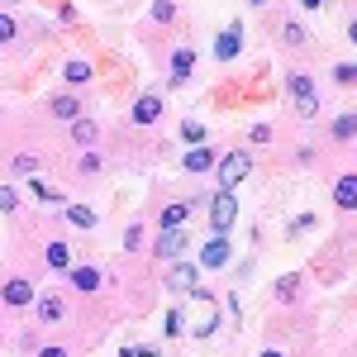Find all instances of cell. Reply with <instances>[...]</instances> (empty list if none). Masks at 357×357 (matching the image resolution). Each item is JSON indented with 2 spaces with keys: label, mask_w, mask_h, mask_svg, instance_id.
I'll return each instance as SVG.
<instances>
[{
  "label": "cell",
  "mask_w": 357,
  "mask_h": 357,
  "mask_svg": "<svg viewBox=\"0 0 357 357\" xmlns=\"http://www.w3.org/2000/svg\"><path fill=\"white\" fill-rule=\"evenodd\" d=\"M215 329H220V301L195 286L191 291V314H186V333H191V338H210Z\"/></svg>",
  "instance_id": "cell-1"
},
{
  "label": "cell",
  "mask_w": 357,
  "mask_h": 357,
  "mask_svg": "<svg viewBox=\"0 0 357 357\" xmlns=\"http://www.w3.org/2000/svg\"><path fill=\"white\" fill-rule=\"evenodd\" d=\"M215 172H220V191H234L248 172H252V158L248 153H224L220 162H215Z\"/></svg>",
  "instance_id": "cell-2"
},
{
  "label": "cell",
  "mask_w": 357,
  "mask_h": 357,
  "mask_svg": "<svg viewBox=\"0 0 357 357\" xmlns=\"http://www.w3.org/2000/svg\"><path fill=\"white\" fill-rule=\"evenodd\" d=\"M234 220H238V200H234V191H220L210 200V229H215V234H229Z\"/></svg>",
  "instance_id": "cell-3"
},
{
  "label": "cell",
  "mask_w": 357,
  "mask_h": 357,
  "mask_svg": "<svg viewBox=\"0 0 357 357\" xmlns=\"http://www.w3.org/2000/svg\"><path fill=\"white\" fill-rule=\"evenodd\" d=\"M291 96H296V110H301L305 119H310V114H319V96H314V82H310V77L296 72V77H291Z\"/></svg>",
  "instance_id": "cell-4"
},
{
  "label": "cell",
  "mask_w": 357,
  "mask_h": 357,
  "mask_svg": "<svg viewBox=\"0 0 357 357\" xmlns=\"http://www.w3.org/2000/svg\"><path fill=\"white\" fill-rule=\"evenodd\" d=\"M229 257H234V248H229L224 234H215L210 243L200 248V267H215V272H220V267H229Z\"/></svg>",
  "instance_id": "cell-5"
},
{
  "label": "cell",
  "mask_w": 357,
  "mask_h": 357,
  "mask_svg": "<svg viewBox=\"0 0 357 357\" xmlns=\"http://www.w3.org/2000/svg\"><path fill=\"white\" fill-rule=\"evenodd\" d=\"M167 286H172L176 296H191L195 286H200V267H191V262H176V267L167 272Z\"/></svg>",
  "instance_id": "cell-6"
},
{
  "label": "cell",
  "mask_w": 357,
  "mask_h": 357,
  "mask_svg": "<svg viewBox=\"0 0 357 357\" xmlns=\"http://www.w3.org/2000/svg\"><path fill=\"white\" fill-rule=\"evenodd\" d=\"M186 243H191V238H186V234H181V229H162V238H158V243H153V252H158V257H162V262H176V257H181V252H186Z\"/></svg>",
  "instance_id": "cell-7"
},
{
  "label": "cell",
  "mask_w": 357,
  "mask_h": 357,
  "mask_svg": "<svg viewBox=\"0 0 357 357\" xmlns=\"http://www.w3.org/2000/svg\"><path fill=\"white\" fill-rule=\"evenodd\" d=\"M238 53H243V33H238V24H234V29H224L220 38H215V57H220V62H234Z\"/></svg>",
  "instance_id": "cell-8"
},
{
  "label": "cell",
  "mask_w": 357,
  "mask_h": 357,
  "mask_svg": "<svg viewBox=\"0 0 357 357\" xmlns=\"http://www.w3.org/2000/svg\"><path fill=\"white\" fill-rule=\"evenodd\" d=\"M67 281H72V286H77V291H82V296H96V291H100V281H105V276L96 272V267H67Z\"/></svg>",
  "instance_id": "cell-9"
},
{
  "label": "cell",
  "mask_w": 357,
  "mask_h": 357,
  "mask_svg": "<svg viewBox=\"0 0 357 357\" xmlns=\"http://www.w3.org/2000/svg\"><path fill=\"white\" fill-rule=\"evenodd\" d=\"M162 119V96H138L134 100V124H158Z\"/></svg>",
  "instance_id": "cell-10"
},
{
  "label": "cell",
  "mask_w": 357,
  "mask_h": 357,
  "mask_svg": "<svg viewBox=\"0 0 357 357\" xmlns=\"http://www.w3.org/2000/svg\"><path fill=\"white\" fill-rule=\"evenodd\" d=\"M0 296H5V305H15V310H20V305H33V281L15 276V281H5V291H0Z\"/></svg>",
  "instance_id": "cell-11"
},
{
  "label": "cell",
  "mask_w": 357,
  "mask_h": 357,
  "mask_svg": "<svg viewBox=\"0 0 357 357\" xmlns=\"http://www.w3.org/2000/svg\"><path fill=\"white\" fill-rule=\"evenodd\" d=\"M191 72H195V53L191 48H176V53H172V86H181Z\"/></svg>",
  "instance_id": "cell-12"
},
{
  "label": "cell",
  "mask_w": 357,
  "mask_h": 357,
  "mask_svg": "<svg viewBox=\"0 0 357 357\" xmlns=\"http://www.w3.org/2000/svg\"><path fill=\"white\" fill-rule=\"evenodd\" d=\"M333 200H338L343 210H357V176H353V172L333 181Z\"/></svg>",
  "instance_id": "cell-13"
},
{
  "label": "cell",
  "mask_w": 357,
  "mask_h": 357,
  "mask_svg": "<svg viewBox=\"0 0 357 357\" xmlns=\"http://www.w3.org/2000/svg\"><path fill=\"white\" fill-rule=\"evenodd\" d=\"M48 110H53L57 119H72V124L82 119V105H77V96H72V91H62V96H53V105H48Z\"/></svg>",
  "instance_id": "cell-14"
},
{
  "label": "cell",
  "mask_w": 357,
  "mask_h": 357,
  "mask_svg": "<svg viewBox=\"0 0 357 357\" xmlns=\"http://www.w3.org/2000/svg\"><path fill=\"white\" fill-rule=\"evenodd\" d=\"M38 324H62V301L57 296H38Z\"/></svg>",
  "instance_id": "cell-15"
},
{
  "label": "cell",
  "mask_w": 357,
  "mask_h": 357,
  "mask_svg": "<svg viewBox=\"0 0 357 357\" xmlns=\"http://www.w3.org/2000/svg\"><path fill=\"white\" fill-rule=\"evenodd\" d=\"M296 296H301V276H296V272H286L281 281H276V301H286V305H291Z\"/></svg>",
  "instance_id": "cell-16"
},
{
  "label": "cell",
  "mask_w": 357,
  "mask_h": 357,
  "mask_svg": "<svg viewBox=\"0 0 357 357\" xmlns=\"http://www.w3.org/2000/svg\"><path fill=\"white\" fill-rule=\"evenodd\" d=\"M186 167H191V172H210V167H215V153L200 143V148H191V153H186Z\"/></svg>",
  "instance_id": "cell-17"
},
{
  "label": "cell",
  "mask_w": 357,
  "mask_h": 357,
  "mask_svg": "<svg viewBox=\"0 0 357 357\" xmlns=\"http://www.w3.org/2000/svg\"><path fill=\"white\" fill-rule=\"evenodd\" d=\"M186 220H191V205H167L162 210V229H181Z\"/></svg>",
  "instance_id": "cell-18"
},
{
  "label": "cell",
  "mask_w": 357,
  "mask_h": 357,
  "mask_svg": "<svg viewBox=\"0 0 357 357\" xmlns=\"http://www.w3.org/2000/svg\"><path fill=\"white\" fill-rule=\"evenodd\" d=\"M48 267L67 272V267H72V248H67V243H48Z\"/></svg>",
  "instance_id": "cell-19"
},
{
  "label": "cell",
  "mask_w": 357,
  "mask_h": 357,
  "mask_svg": "<svg viewBox=\"0 0 357 357\" xmlns=\"http://www.w3.org/2000/svg\"><path fill=\"white\" fill-rule=\"evenodd\" d=\"M333 138H338V143L357 138V114H338V119H333Z\"/></svg>",
  "instance_id": "cell-20"
},
{
  "label": "cell",
  "mask_w": 357,
  "mask_h": 357,
  "mask_svg": "<svg viewBox=\"0 0 357 357\" xmlns=\"http://www.w3.org/2000/svg\"><path fill=\"white\" fill-rule=\"evenodd\" d=\"M205 134H210V129H205V124H195V119H186V124H181V138H186V148H200V143H205Z\"/></svg>",
  "instance_id": "cell-21"
},
{
  "label": "cell",
  "mask_w": 357,
  "mask_h": 357,
  "mask_svg": "<svg viewBox=\"0 0 357 357\" xmlns=\"http://www.w3.org/2000/svg\"><path fill=\"white\" fill-rule=\"evenodd\" d=\"M96 134H100V124H91V119H77L72 124V138L77 143H96Z\"/></svg>",
  "instance_id": "cell-22"
},
{
  "label": "cell",
  "mask_w": 357,
  "mask_h": 357,
  "mask_svg": "<svg viewBox=\"0 0 357 357\" xmlns=\"http://www.w3.org/2000/svg\"><path fill=\"white\" fill-rule=\"evenodd\" d=\"M10 172H20V176H33V172H38V158H33V153H15Z\"/></svg>",
  "instance_id": "cell-23"
},
{
  "label": "cell",
  "mask_w": 357,
  "mask_h": 357,
  "mask_svg": "<svg viewBox=\"0 0 357 357\" xmlns=\"http://www.w3.org/2000/svg\"><path fill=\"white\" fill-rule=\"evenodd\" d=\"M67 224H77V229H96V215L82 210V205H72V210H67Z\"/></svg>",
  "instance_id": "cell-24"
},
{
  "label": "cell",
  "mask_w": 357,
  "mask_h": 357,
  "mask_svg": "<svg viewBox=\"0 0 357 357\" xmlns=\"http://www.w3.org/2000/svg\"><path fill=\"white\" fill-rule=\"evenodd\" d=\"M153 20H158V24H172V20H176V5H172V0H153Z\"/></svg>",
  "instance_id": "cell-25"
},
{
  "label": "cell",
  "mask_w": 357,
  "mask_h": 357,
  "mask_svg": "<svg viewBox=\"0 0 357 357\" xmlns=\"http://www.w3.org/2000/svg\"><path fill=\"white\" fill-rule=\"evenodd\" d=\"M67 82H72V86L91 82V62H82V57H77V62H67Z\"/></svg>",
  "instance_id": "cell-26"
},
{
  "label": "cell",
  "mask_w": 357,
  "mask_h": 357,
  "mask_svg": "<svg viewBox=\"0 0 357 357\" xmlns=\"http://www.w3.org/2000/svg\"><path fill=\"white\" fill-rule=\"evenodd\" d=\"M333 82L338 86H357V67L353 62H338V67H333Z\"/></svg>",
  "instance_id": "cell-27"
},
{
  "label": "cell",
  "mask_w": 357,
  "mask_h": 357,
  "mask_svg": "<svg viewBox=\"0 0 357 357\" xmlns=\"http://www.w3.org/2000/svg\"><path fill=\"white\" fill-rule=\"evenodd\" d=\"M167 333H172V338H176V333H186V314H181V310H172V314H167Z\"/></svg>",
  "instance_id": "cell-28"
},
{
  "label": "cell",
  "mask_w": 357,
  "mask_h": 357,
  "mask_svg": "<svg viewBox=\"0 0 357 357\" xmlns=\"http://www.w3.org/2000/svg\"><path fill=\"white\" fill-rule=\"evenodd\" d=\"M33 195H38V200H62V195H57V186H48V181H38V176H33Z\"/></svg>",
  "instance_id": "cell-29"
},
{
  "label": "cell",
  "mask_w": 357,
  "mask_h": 357,
  "mask_svg": "<svg viewBox=\"0 0 357 357\" xmlns=\"http://www.w3.org/2000/svg\"><path fill=\"white\" fill-rule=\"evenodd\" d=\"M124 248H129V252H138V248H143V229H138V224L124 234Z\"/></svg>",
  "instance_id": "cell-30"
},
{
  "label": "cell",
  "mask_w": 357,
  "mask_h": 357,
  "mask_svg": "<svg viewBox=\"0 0 357 357\" xmlns=\"http://www.w3.org/2000/svg\"><path fill=\"white\" fill-rule=\"evenodd\" d=\"M15 38V15H0V43H10Z\"/></svg>",
  "instance_id": "cell-31"
},
{
  "label": "cell",
  "mask_w": 357,
  "mask_h": 357,
  "mask_svg": "<svg viewBox=\"0 0 357 357\" xmlns=\"http://www.w3.org/2000/svg\"><path fill=\"white\" fill-rule=\"evenodd\" d=\"M248 138H252V143H272V129H267V124H252Z\"/></svg>",
  "instance_id": "cell-32"
},
{
  "label": "cell",
  "mask_w": 357,
  "mask_h": 357,
  "mask_svg": "<svg viewBox=\"0 0 357 357\" xmlns=\"http://www.w3.org/2000/svg\"><path fill=\"white\" fill-rule=\"evenodd\" d=\"M286 43H305V24L291 20V24H286Z\"/></svg>",
  "instance_id": "cell-33"
},
{
  "label": "cell",
  "mask_w": 357,
  "mask_h": 357,
  "mask_svg": "<svg viewBox=\"0 0 357 357\" xmlns=\"http://www.w3.org/2000/svg\"><path fill=\"white\" fill-rule=\"evenodd\" d=\"M10 210H15V191H10V186H0V215H10Z\"/></svg>",
  "instance_id": "cell-34"
},
{
  "label": "cell",
  "mask_w": 357,
  "mask_h": 357,
  "mask_svg": "<svg viewBox=\"0 0 357 357\" xmlns=\"http://www.w3.org/2000/svg\"><path fill=\"white\" fill-rule=\"evenodd\" d=\"M82 172H86V176H96V172H100V158H96V153H86V158H82Z\"/></svg>",
  "instance_id": "cell-35"
},
{
  "label": "cell",
  "mask_w": 357,
  "mask_h": 357,
  "mask_svg": "<svg viewBox=\"0 0 357 357\" xmlns=\"http://www.w3.org/2000/svg\"><path fill=\"white\" fill-rule=\"evenodd\" d=\"M119 357H158V348H124Z\"/></svg>",
  "instance_id": "cell-36"
},
{
  "label": "cell",
  "mask_w": 357,
  "mask_h": 357,
  "mask_svg": "<svg viewBox=\"0 0 357 357\" xmlns=\"http://www.w3.org/2000/svg\"><path fill=\"white\" fill-rule=\"evenodd\" d=\"M38 357H67V348H57V343H48V348H38Z\"/></svg>",
  "instance_id": "cell-37"
},
{
  "label": "cell",
  "mask_w": 357,
  "mask_h": 357,
  "mask_svg": "<svg viewBox=\"0 0 357 357\" xmlns=\"http://www.w3.org/2000/svg\"><path fill=\"white\" fill-rule=\"evenodd\" d=\"M348 38H353V43H357V20H353V24H348Z\"/></svg>",
  "instance_id": "cell-38"
},
{
  "label": "cell",
  "mask_w": 357,
  "mask_h": 357,
  "mask_svg": "<svg viewBox=\"0 0 357 357\" xmlns=\"http://www.w3.org/2000/svg\"><path fill=\"white\" fill-rule=\"evenodd\" d=\"M301 5H305V10H314V5H319V0H301Z\"/></svg>",
  "instance_id": "cell-39"
},
{
  "label": "cell",
  "mask_w": 357,
  "mask_h": 357,
  "mask_svg": "<svg viewBox=\"0 0 357 357\" xmlns=\"http://www.w3.org/2000/svg\"><path fill=\"white\" fill-rule=\"evenodd\" d=\"M262 357H281V353H276V348H267V353H262Z\"/></svg>",
  "instance_id": "cell-40"
},
{
  "label": "cell",
  "mask_w": 357,
  "mask_h": 357,
  "mask_svg": "<svg viewBox=\"0 0 357 357\" xmlns=\"http://www.w3.org/2000/svg\"><path fill=\"white\" fill-rule=\"evenodd\" d=\"M252 5H262V0H252Z\"/></svg>",
  "instance_id": "cell-41"
}]
</instances>
